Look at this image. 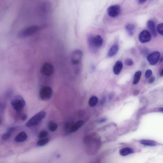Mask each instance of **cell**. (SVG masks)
<instances>
[{
  "instance_id": "cell-1",
  "label": "cell",
  "mask_w": 163,
  "mask_h": 163,
  "mask_svg": "<svg viewBox=\"0 0 163 163\" xmlns=\"http://www.w3.org/2000/svg\"><path fill=\"white\" fill-rule=\"evenodd\" d=\"M88 43L90 49L95 52L102 46L103 40L102 37L99 35L95 36H90L89 38Z\"/></svg>"
},
{
  "instance_id": "cell-2",
  "label": "cell",
  "mask_w": 163,
  "mask_h": 163,
  "mask_svg": "<svg viewBox=\"0 0 163 163\" xmlns=\"http://www.w3.org/2000/svg\"><path fill=\"white\" fill-rule=\"evenodd\" d=\"M11 104L12 107L18 112L23 110L26 105V102L23 98L20 95L16 96L11 100Z\"/></svg>"
},
{
  "instance_id": "cell-3",
  "label": "cell",
  "mask_w": 163,
  "mask_h": 163,
  "mask_svg": "<svg viewBox=\"0 0 163 163\" xmlns=\"http://www.w3.org/2000/svg\"><path fill=\"white\" fill-rule=\"evenodd\" d=\"M46 114L45 112L44 111L38 113L27 122L26 126L30 127L37 125L45 117Z\"/></svg>"
},
{
  "instance_id": "cell-4",
  "label": "cell",
  "mask_w": 163,
  "mask_h": 163,
  "mask_svg": "<svg viewBox=\"0 0 163 163\" xmlns=\"http://www.w3.org/2000/svg\"><path fill=\"white\" fill-rule=\"evenodd\" d=\"M39 30V27L36 26H31L27 27L18 33V36L21 38L29 37L35 33Z\"/></svg>"
},
{
  "instance_id": "cell-5",
  "label": "cell",
  "mask_w": 163,
  "mask_h": 163,
  "mask_svg": "<svg viewBox=\"0 0 163 163\" xmlns=\"http://www.w3.org/2000/svg\"><path fill=\"white\" fill-rule=\"evenodd\" d=\"M53 90L51 87L46 86L42 88L40 90V97L43 100H48L51 98Z\"/></svg>"
},
{
  "instance_id": "cell-6",
  "label": "cell",
  "mask_w": 163,
  "mask_h": 163,
  "mask_svg": "<svg viewBox=\"0 0 163 163\" xmlns=\"http://www.w3.org/2000/svg\"><path fill=\"white\" fill-rule=\"evenodd\" d=\"M40 71L41 73L44 76L50 77L54 73V68L51 64L45 63L41 68Z\"/></svg>"
},
{
  "instance_id": "cell-7",
  "label": "cell",
  "mask_w": 163,
  "mask_h": 163,
  "mask_svg": "<svg viewBox=\"0 0 163 163\" xmlns=\"http://www.w3.org/2000/svg\"><path fill=\"white\" fill-rule=\"evenodd\" d=\"M83 53L79 49L75 50L72 53L71 60L72 63L74 64H77L80 63L82 59Z\"/></svg>"
},
{
  "instance_id": "cell-8",
  "label": "cell",
  "mask_w": 163,
  "mask_h": 163,
  "mask_svg": "<svg viewBox=\"0 0 163 163\" xmlns=\"http://www.w3.org/2000/svg\"><path fill=\"white\" fill-rule=\"evenodd\" d=\"M121 11L120 6L115 5L110 6L108 9L107 12L110 16L115 17L120 14Z\"/></svg>"
},
{
  "instance_id": "cell-9",
  "label": "cell",
  "mask_w": 163,
  "mask_h": 163,
  "mask_svg": "<svg viewBox=\"0 0 163 163\" xmlns=\"http://www.w3.org/2000/svg\"><path fill=\"white\" fill-rule=\"evenodd\" d=\"M151 34L147 30H143L139 34V40L141 43L148 42L151 40Z\"/></svg>"
},
{
  "instance_id": "cell-10",
  "label": "cell",
  "mask_w": 163,
  "mask_h": 163,
  "mask_svg": "<svg viewBox=\"0 0 163 163\" xmlns=\"http://www.w3.org/2000/svg\"><path fill=\"white\" fill-rule=\"evenodd\" d=\"M160 53L159 52L156 51L153 52L149 54L147 57V60L151 65L155 64L159 60Z\"/></svg>"
},
{
  "instance_id": "cell-11",
  "label": "cell",
  "mask_w": 163,
  "mask_h": 163,
  "mask_svg": "<svg viewBox=\"0 0 163 163\" xmlns=\"http://www.w3.org/2000/svg\"><path fill=\"white\" fill-rule=\"evenodd\" d=\"M147 26L151 31L152 36L154 37L157 36L158 34L156 29L155 24L152 20H149L147 23Z\"/></svg>"
},
{
  "instance_id": "cell-12",
  "label": "cell",
  "mask_w": 163,
  "mask_h": 163,
  "mask_svg": "<svg viewBox=\"0 0 163 163\" xmlns=\"http://www.w3.org/2000/svg\"><path fill=\"white\" fill-rule=\"evenodd\" d=\"M84 122L83 121H80L76 123L72 124L71 127L69 132L72 133L75 132L82 127L84 124Z\"/></svg>"
},
{
  "instance_id": "cell-13",
  "label": "cell",
  "mask_w": 163,
  "mask_h": 163,
  "mask_svg": "<svg viewBox=\"0 0 163 163\" xmlns=\"http://www.w3.org/2000/svg\"><path fill=\"white\" fill-rule=\"evenodd\" d=\"M27 138V136L26 133L24 131H23L16 136L14 138V140L17 142H23L25 141Z\"/></svg>"
},
{
  "instance_id": "cell-14",
  "label": "cell",
  "mask_w": 163,
  "mask_h": 163,
  "mask_svg": "<svg viewBox=\"0 0 163 163\" xmlns=\"http://www.w3.org/2000/svg\"><path fill=\"white\" fill-rule=\"evenodd\" d=\"M123 65L121 62L118 61L116 62L113 68V71L114 73L116 75H118L120 73L122 68Z\"/></svg>"
},
{
  "instance_id": "cell-15",
  "label": "cell",
  "mask_w": 163,
  "mask_h": 163,
  "mask_svg": "<svg viewBox=\"0 0 163 163\" xmlns=\"http://www.w3.org/2000/svg\"><path fill=\"white\" fill-rule=\"evenodd\" d=\"M119 50L118 45H113L109 49L108 55L109 57H112L117 54Z\"/></svg>"
},
{
  "instance_id": "cell-16",
  "label": "cell",
  "mask_w": 163,
  "mask_h": 163,
  "mask_svg": "<svg viewBox=\"0 0 163 163\" xmlns=\"http://www.w3.org/2000/svg\"><path fill=\"white\" fill-rule=\"evenodd\" d=\"M134 152V150L131 148H125L121 149L120 151V154L122 156H127L132 154Z\"/></svg>"
},
{
  "instance_id": "cell-17",
  "label": "cell",
  "mask_w": 163,
  "mask_h": 163,
  "mask_svg": "<svg viewBox=\"0 0 163 163\" xmlns=\"http://www.w3.org/2000/svg\"><path fill=\"white\" fill-rule=\"evenodd\" d=\"M140 143L143 145L150 147H155L157 145V143L155 141L149 140H141Z\"/></svg>"
},
{
  "instance_id": "cell-18",
  "label": "cell",
  "mask_w": 163,
  "mask_h": 163,
  "mask_svg": "<svg viewBox=\"0 0 163 163\" xmlns=\"http://www.w3.org/2000/svg\"><path fill=\"white\" fill-rule=\"evenodd\" d=\"M135 29V27L134 25L132 24H128L125 26V29L128 34L130 36L133 35Z\"/></svg>"
},
{
  "instance_id": "cell-19",
  "label": "cell",
  "mask_w": 163,
  "mask_h": 163,
  "mask_svg": "<svg viewBox=\"0 0 163 163\" xmlns=\"http://www.w3.org/2000/svg\"><path fill=\"white\" fill-rule=\"evenodd\" d=\"M98 99L96 96L91 97L89 101V104L91 107H94L98 103Z\"/></svg>"
},
{
  "instance_id": "cell-20",
  "label": "cell",
  "mask_w": 163,
  "mask_h": 163,
  "mask_svg": "<svg viewBox=\"0 0 163 163\" xmlns=\"http://www.w3.org/2000/svg\"><path fill=\"white\" fill-rule=\"evenodd\" d=\"M141 75H142V72L140 71H138L135 74L133 82V84L134 85H136L138 83L140 79Z\"/></svg>"
},
{
  "instance_id": "cell-21",
  "label": "cell",
  "mask_w": 163,
  "mask_h": 163,
  "mask_svg": "<svg viewBox=\"0 0 163 163\" xmlns=\"http://www.w3.org/2000/svg\"><path fill=\"white\" fill-rule=\"evenodd\" d=\"M58 127V125L54 122H50L48 125V128L49 130L52 132H54L57 130Z\"/></svg>"
},
{
  "instance_id": "cell-22",
  "label": "cell",
  "mask_w": 163,
  "mask_h": 163,
  "mask_svg": "<svg viewBox=\"0 0 163 163\" xmlns=\"http://www.w3.org/2000/svg\"><path fill=\"white\" fill-rule=\"evenodd\" d=\"M49 142V140L48 138L41 139L37 142V145L39 146H42L47 145Z\"/></svg>"
},
{
  "instance_id": "cell-23",
  "label": "cell",
  "mask_w": 163,
  "mask_h": 163,
  "mask_svg": "<svg viewBox=\"0 0 163 163\" xmlns=\"http://www.w3.org/2000/svg\"><path fill=\"white\" fill-rule=\"evenodd\" d=\"M48 132L46 131H40L39 135V138L40 139L44 138L47 136Z\"/></svg>"
},
{
  "instance_id": "cell-24",
  "label": "cell",
  "mask_w": 163,
  "mask_h": 163,
  "mask_svg": "<svg viewBox=\"0 0 163 163\" xmlns=\"http://www.w3.org/2000/svg\"><path fill=\"white\" fill-rule=\"evenodd\" d=\"M157 29L158 33L162 36L163 35V24L161 23L158 25L157 27Z\"/></svg>"
},
{
  "instance_id": "cell-25",
  "label": "cell",
  "mask_w": 163,
  "mask_h": 163,
  "mask_svg": "<svg viewBox=\"0 0 163 163\" xmlns=\"http://www.w3.org/2000/svg\"><path fill=\"white\" fill-rule=\"evenodd\" d=\"M12 134L7 132L3 134L2 136V139L3 140H7L10 138L12 136Z\"/></svg>"
},
{
  "instance_id": "cell-26",
  "label": "cell",
  "mask_w": 163,
  "mask_h": 163,
  "mask_svg": "<svg viewBox=\"0 0 163 163\" xmlns=\"http://www.w3.org/2000/svg\"><path fill=\"white\" fill-rule=\"evenodd\" d=\"M125 64L127 66H130L134 64V62L130 58H127L125 61Z\"/></svg>"
},
{
  "instance_id": "cell-27",
  "label": "cell",
  "mask_w": 163,
  "mask_h": 163,
  "mask_svg": "<svg viewBox=\"0 0 163 163\" xmlns=\"http://www.w3.org/2000/svg\"><path fill=\"white\" fill-rule=\"evenodd\" d=\"M152 73V72L151 70H147L146 71L145 73V77L147 78H149L151 76Z\"/></svg>"
},
{
  "instance_id": "cell-28",
  "label": "cell",
  "mask_w": 163,
  "mask_h": 163,
  "mask_svg": "<svg viewBox=\"0 0 163 163\" xmlns=\"http://www.w3.org/2000/svg\"><path fill=\"white\" fill-rule=\"evenodd\" d=\"M16 129V127H12L9 128V129L7 131V132L10 134H12L13 132H14V131H15Z\"/></svg>"
},
{
  "instance_id": "cell-29",
  "label": "cell",
  "mask_w": 163,
  "mask_h": 163,
  "mask_svg": "<svg viewBox=\"0 0 163 163\" xmlns=\"http://www.w3.org/2000/svg\"><path fill=\"white\" fill-rule=\"evenodd\" d=\"M155 78L154 77H152L149 78V83L150 84H152L155 81Z\"/></svg>"
},
{
  "instance_id": "cell-30",
  "label": "cell",
  "mask_w": 163,
  "mask_h": 163,
  "mask_svg": "<svg viewBox=\"0 0 163 163\" xmlns=\"http://www.w3.org/2000/svg\"><path fill=\"white\" fill-rule=\"evenodd\" d=\"M27 118V115L26 114H24L22 116L21 120L23 121H25Z\"/></svg>"
},
{
  "instance_id": "cell-31",
  "label": "cell",
  "mask_w": 163,
  "mask_h": 163,
  "mask_svg": "<svg viewBox=\"0 0 163 163\" xmlns=\"http://www.w3.org/2000/svg\"><path fill=\"white\" fill-rule=\"evenodd\" d=\"M106 121V118H103L101 119V120H100L99 121V123H102L103 122H105Z\"/></svg>"
},
{
  "instance_id": "cell-32",
  "label": "cell",
  "mask_w": 163,
  "mask_h": 163,
  "mask_svg": "<svg viewBox=\"0 0 163 163\" xmlns=\"http://www.w3.org/2000/svg\"><path fill=\"white\" fill-rule=\"evenodd\" d=\"M146 0H138V2L139 4H142V3L145 2Z\"/></svg>"
},
{
  "instance_id": "cell-33",
  "label": "cell",
  "mask_w": 163,
  "mask_h": 163,
  "mask_svg": "<svg viewBox=\"0 0 163 163\" xmlns=\"http://www.w3.org/2000/svg\"><path fill=\"white\" fill-rule=\"evenodd\" d=\"M160 75L162 77L163 76V69L161 70L160 73Z\"/></svg>"
},
{
  "instance_id": "cell-34",
  "label": "cell",
  "mask_w": 163,
  "mask_h": 163,
  "mask_svg": "<svg viewBox=\"0 0 163 163\" xmlns=\"http://www.w3.org/2000/svg\"><path fill=\"white\" fill-rule=\"evenodd\" d=\"M163 61V58L162 57L160 59V62H162Z\"/></svg>"
},
{
  "instance_id": "cell-35",
  "label": "cell",
  "mask_w": 163,
  "mask_h": 163,
  "mask_svg": "<svg viewBox=\"0 0 163 163\" xmlns=\"http://www.w3.org/2000/svg\"><path fill=\"white\" fill-rule=\"evenodd\" d=\"M1 122H2L1 120V118H0V124H1Z\"/></svg>"
}]
</instances>
